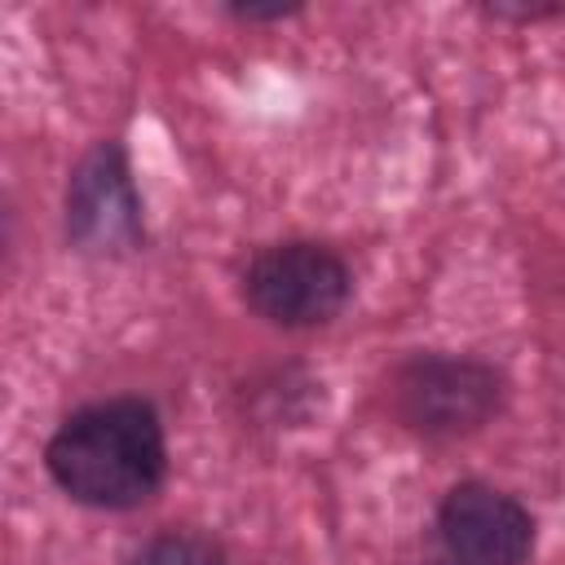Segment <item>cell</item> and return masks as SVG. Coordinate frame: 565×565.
<instances>
[{"label": "cell", "mask_w": 565, "mask_h": 565, "mask_svg": "<svg viewBox=\"0 0 565 565\" xmlns=\"http://www.w3.org/2000/svg\"><path fill=\"white\" fill-rule=\"evenodd\" d=\"M53 481L88 508H132L163 481V428L146 402L75 411L49 441Z\"/></svg>", "instance_id": "6da1fadb"}, {"label": "cell", "mask_w": 565, "mask_h": 565, "mask_svg": "<svg viewBox=\"0 0 565 565\" xmlns=\"http://www.w3.org/2000/svg\"><path fill=\"white\" fill-rule=\"evenodd\" d=\"M397 415L424 437H459L481 428L499 406V375L472 358H411L393 375Z\"/></svg>", "instance_id": "7a4b0ae2"}, {"label": "cell", "mask_w": 565, "mask_h": 565, "mask_svg": "<svg viewBox=\"0 0 565 565\" xmlns=\"http://www.w3.org/2000/svg\"><path fill=\"white\" fill-rule=\"evenodd\" d=\"M247 300L278 327H318L349 300V269L318 243H282L252 260Z\"/></svg>", "instance_id": "3957f363"}, {"label": "cell", "mask_w": 565, "mask_h": 565, "mask_svg": "<svg viewBox=\"0 0 565 565\" xmlns=\"http://www.w3.org/2000/svg\"><path fill=\"white\" fill-rule=\"evenodd\" d=\"M534 543L530 512L494 486H455L437 512V565H521Z\"/></svg>", "instance_id": "277c9868"}, {"label": "cell", "mask_w": 565, "mask_h": 565, "mask_svg": "<svg viewBox=\"0 0 565 565\" xmlns=\"http://www.w3.org/2000/svg\"><path fill=\"white\" fill-rule=\"evenodd\" d=\"M66 221H71L75 243L93 252L128 247L141 234V203H137L119 146H97L75 168L71 194H66Z\"/></svg>", "instance_id": "5b68a950"}, {"label": "cell", "mask_w": 565, "mask_h": 565, "mask_svg": "<svg viewBox=\"0 0 565 565\" xmlns=\"http://www.w3.org/2000/svg\"><path fill=\"white\" fill-rule=\"evenodd\" d=\"M137 565H221V552L199 534H159L141 547Z\"/></svg>", "instance_id": "8992f818"}]
</instances>
